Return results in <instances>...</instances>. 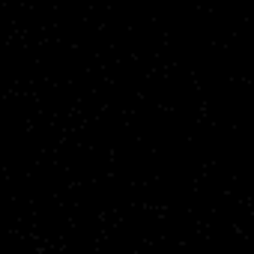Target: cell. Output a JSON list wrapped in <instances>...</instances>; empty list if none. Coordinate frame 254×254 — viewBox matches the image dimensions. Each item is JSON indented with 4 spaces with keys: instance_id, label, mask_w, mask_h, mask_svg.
I'll list each match as a JSON object with an SVG mask.
<instances>
[]
</instances>
